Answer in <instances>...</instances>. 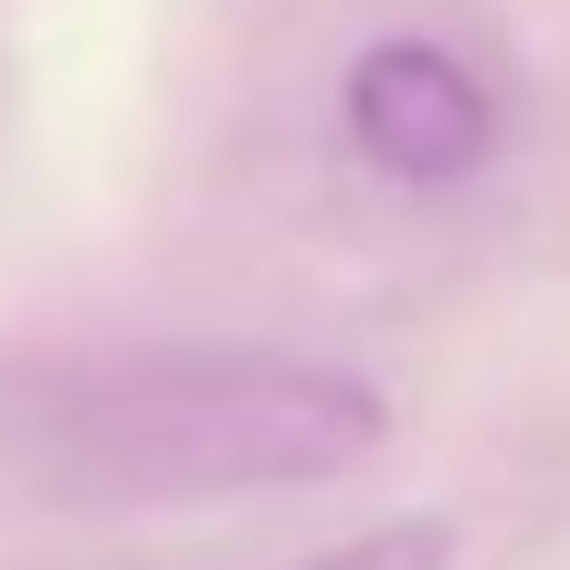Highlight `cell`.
I'll use <instances>...</instances> for the list:
<instances>
[{
  "mask_svg": "<svg viewBox=\"0 0 570 570\" xmlns=\"http://www.w3.org/2000/svg\"><path fill=\"white\" fill-rule=\"evenodd\" d=\"M444 560H454L444 518H391V529H360V539H338V550H317L296 570H444Z\"/></svg>",
  "mask_w": 570,
  "mask_h": 570,
  "instance_id": "3",
  "label": "cell"
},
{
  "mask_svg": "<svg viewBox=\"0 0 570 570\" xmlns=\"http://www.w3.org/2000/svg\"><path fill=\"white\" fill-rule=\"evenodd\" d=\"M381 444V391L265 348H148L32 402V465L85 508H202L317 487Z\"/></svg>",
  "mask_w": 570,
  "mask_h": 570,
  "instance_id": "1",
  "label": "cell"
},
{
  "mask_svg": "<svg viewBox=\"0 0 570 570\" xmlns=\"http://www.w3.org/2000/svg\"><path fill=\"white\" fill-rule=\"evenodd\" d=\"M348 138H360L391 180L444 190L497 148V96H487V75H475L465 53H444V42H423V32H391V42H370V53L348 63Z\"/></svg>",
  "mask_w": 570,
  "mask_h": 570,
  "instance_id": "2",
  "label": "cell"
}]
</instances>
